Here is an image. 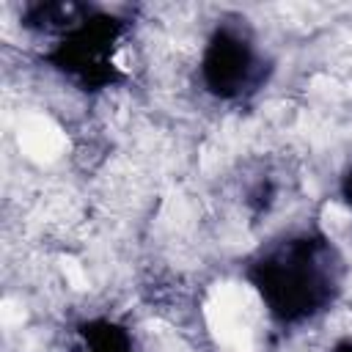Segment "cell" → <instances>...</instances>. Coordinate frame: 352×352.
I'll use <instances>...</instances> for the list:
<instances>
[{"label":"cell","instance_id":"cell-1","mask_svg":"<svg viewBox=\"0 0 352 352\" xmlns=\"http://www.w3.org/2000/svg\"><path fill=\"white\" fill-rule=\"evenodd\" d=\"M206 322L220 352H256L253 344V300L248 289L226 283L206 302Z\"/></svg>","mask_w":352,"mask_h":352},{"label":"cell","instance_id":"cell-2","mask_svg":"<svg viewBox=\"0 0 352 352\" xmlns=\"http://www.w3.org/2000/svg\"><path fill=\"white\" fill-rule=\"evenodd\" d=\"M19 148L33 162H52L66 148V132L47 116H28L19 124Z\"/></svg>","mask_w":352,"mask_h":352},{"label":"cell","instance_id":"cell-3","mask_svg":"<svg viewBox=\"0 0 352 352\" xmlns=\"http://www.w3.org/2000/svg\"><path fill=\"white\" fill-rule=\"evenodd\" d=\"M60 272L66 278V283L72 289H85L88 286V275H85V267L77 261V258H60Z\"/></svg>","mask_w":352,"mask_h":352},{"label":"cell","instance_id":"cell-4","mask_svg":"<svg viewBox=\"0 0 352 352\" xmlns=\"http://www.w3.org/2000/svg\"><path fill=\"white\" fill-rule=\"evenodd\" d=\"M3 324H22V319H25V305L22 302H16V300H3Z\"/></svg>","mask_w":352,"mask_h":352}]
</instances>
